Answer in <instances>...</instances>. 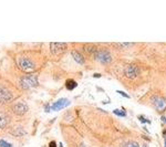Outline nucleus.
I'll list each match as a JSON object with an SVG mask.
<instances>
[{
	"label": "nucleus",
	"mask_w": 166,
	"mask_h": 147,
	"mask_svg": "<svg viewBox=\"0 0 166 147\" xmlns=\"http://www.w3.org/2000/svg\"><path fill=\"white\" fill-rule=\"evenodd\" d=\"M12 134H14V136H22V135H25V132L23 130H12Z\"/></svg>",
	"instance_id": "dca6fc26"
},
{
	"label": "nucleus",
	"mask_w": 166,
	"mask_h": 147,
	"mask_svg": "<svg viewBox=\"0 0 166 147\" xmlns=\"http://www.w3.org/2000/svg\"><path fill=\"white\" fill-rule=\"evenodd\" d=\"M8 124V116L5 113H0V128H3Z\"/></svg>",
	"instance_id": "f8f14e48"
},
{
	"label": "nucleus",
	"mask_w": 166,
	"mask_h": 147,
	"mask_svg": "<svg viewBox=\"0 0 166 147\" xmlns=\"http://www.w3.org/2000/svg\"><path fill=\"white\" fill-rule=\"evenodd\" d=\"M163 135H164V137L166 138V130H163Z\"/></svg>",
	"instance_id": "5701e85b"
},
{
	"label": "nucleus",
	"mask_w": 166,
	"mask_h": 147,
	"mask_svg": "<svg viewBox=\"0 0 166 147\" xmlns=\"http://www.w3.org/2000/svg\"><path fill=\"white\" fill-rule=\"evenodd\" d=\"M121 147H140L137 141H125L123 144L121 145Z\"/></svg>",
	"instance_id": "ddd939ff"
},
{
	"label": "nucleus",
	"mask_w": 166,
	"mask_h": 147,
	"mask_svg": "<svg viewBox=\"0 0 166 147\" xmlns=\"http://www.w3.org/2000/svg\"><path fill=\"white\" fill-rule=\"evenodd\" d=\"M118 94H121V95L123 96V97H125V99H131L129 94L125 93V92H123V91H118Z\"/></svg>",
	"instance_id": "6ab92c4d"
},
{
	"label": "nucleus",
	"mask_w": 166,
	"mask_h": 147,
	"mask_svg": "<svg viewBox=\"0 0 166 147\" xmlns=\"http://www.w3.org/2000/svg\"><path fill=\"white\" fill-rule=\"evenodd\" d=\"M70 103L71 102L68 99H64V97H63V99H59L58 101H56L53 104L51 105V110L52 111H60V110H62V108L69 106Z\"/></svg>",
	"instance_id": "0eeeda50"
},
{
	"label": "nucleus",
	"mask_w": 166,
	"mask_h": 147,
	"mask_svg": "<svg viewBox=\"0 0 166 147\" xmlns=\"http://www.w3.org/2000/svg\"><path fill=\"white\" fill-rule=\"evenodd\" d=\"M152 103L158 112H164L166 110V99L160 96H154L152 99Z\"/></svg>",
	"instance_id": "39448f33"
},
{
	"label": "nucleus",
	"mask_w": 166,
	"mask_h": 147,
	"mask_svg": "<svg viewBox=\"0 0 166 147\" xmlns=\"http://www.w3.org/2000/svg\"><path fill=\"white\" fill-rule=\"evenodd\" d=\"M160 119H162L164 123H166V117H165V116H162V117H160Z\"/></svg>",
	"instance_id": "4be33fe9"
},
{
	"label": "nucleus",
	"mask_w": 166,
	"mask_h": 147,
	"mask_svg": "<svg viewBox=\"0 0 166 147\" xmlns=\"http://www.w3.org/2000/svg\"><path fill=\"white\" fill-rule=\"evenodd\" d=\"M20 84L22 86L23 89H32L34 86H37L38 85V79H37V75H34V74H28V75H25L21 79L20 81Z\"/></svg>",
	"instance_id": "f03ea898"
},
{
	"label": "nucleus",
	"mask_w": 166,
	"mask_h": 147,
	"mask_svg": "<svg viewBox=\"0 0 166 147\" xmlns=\"http://www.w3.org/2000/svg\"><path fill=\"white\" fill-rule=\"evenodd\" d=\"M12 111H14V114H17V115H25L27 113V111H28V106L23 103H17V104H14L11 106Z\"/></svg>",
	"instance_id": "6e6552de"
},
{
	"label": "nucleus",
	"mask_w": 166,
	"mask_h": 147,
	"mask_svg": "<svg viewBox=\"0 0 166 147\" xmlns=\"http://www.w3.org/2000/svg\"><path fill=\"white\" fill-rule=\"evenodd\" d=\"M18 64H19L20 68L22 69L23 71H25V72H32V71L36 69V66H37V62H36L33 59H31V58L29 57H25V55L19 58Z\"/></svg>",
	"instance_id": "f257e3e1"
},
{
	"label": "nucleus",
	"mask_w": 166,
	"mask_h": 147,
	"mask_svg": "<svg viewBox=\"0 0 166 147\" xmlns=\"http://www.w3.org/2000/svg\"><path fill=\"white\" fill-rule=\"evenodd\" d=\"M113 113L115 114V115L121 116V117H125V116H126V111L124 110L123 107H122V108H116V110L113 111Z\"/></svg>",
	"instance_id": "2eb2a0df"
},
{
	"label": "nucleus",
	"mask_w": 166,
	"mask_h": 147,
	"mask_svg": "<svg viewBox=\"0 0 166 147\" xmlns=\"http://www.w3.org/2000/svg\"><path fill=\"white\" fill-rule=\"evenodd\" d=\"M49 147H58L56 146V143L54 141H50V144H49Z\"/></svg>",
	"instance_id": "aec40b11"
},
{
	"label": "nucleus",
	"mask_w": 166,
	"mask_h": 147,
	"mask_svg": "<svg viewBox=\"0 0 166 147\" xmlns=\"http://www.w3.org/2000/svg\"><path fill=\"white\" fill-rule=\"evenodd\" d=\"M164 144H165V147H166V138H165V141H164Z\"/></svg>",
	"instance_id": "b1692460"
},
{
	"label": "nucleus",
	"mask_w": 166,
	"mask_h": 147,
	"mask_svg": "<svg viewBox=\"0 0 166 147\" xmlns=\"http://www.w3.org/2000/svg\"><path fill=\"white\" fill-rule=\"evenodd\" d=\"M14 99L11 91L9 90L6 86H1L0 85V102L1 103H8Z\"/></svg>",
	"instance_id": "20e7f679"
},
{
	"label": "nucleus",
	"mask_w": 166,
	"mask_h": 147,
	"mask_svg": "<svg viewBox=\"0 0 166 147\" xmlns=\"http://www.w3.org/2000/svg\"><path fill=\"white\" fill-rule=\"evenodd\" d=\"M0 147H14L10 143L3 141V139H0Z\"/></svg>",
	"instance_id": "f3484780"
},
{
	"label": "nucleus",
	"mask_w": 166,
	"mask_h": 147,
	"mask_svg": "<svg viewBox=\"0 0 166 147\" xmlns=\"http://www.w3.org/2000/svg\"><path fill=\"white\" fill-rule=\"evenodd\" d=\"M124 74L129 79H135L138 74H140V69L134 64H129L124 70Z\"/></svg>",
	"instance_id": "423d86ee"
},
{
	"label": "nucleus",
	"mask_w": 166,
	"mask_h": 147,
	"mask_svg": "<svg viewBox=\"0 0 166 147\" xmlns=\"http://www.w3.org/2000/svg\"><path fill=\"white\" fill-rule=\"evenodd\" d=\"M94 58L98 62L103 63V64H106V63H110L112 61V57H111V53L109 51H95L94 53Z\"/></svg>",
	"instance_id": "7ed1b4c3"
},
{
	"label": "nucleus",
	"mask_w": 166,
	"mask_h": 147,
	"mask_svg": "<svg viewBox=\"0 0 166 147\" xmlns=\"http://www.w3.org/2000/svg\"><path fill=\"white\" fill-rule=\"evenodd\" d=\"M84 51L87 52V54L95 53V47H93V45H91V44H85L84 45Z\"/></svg>",
	"instance_id": "4468645a"
},
{
	"label": "nucleus",
	"mask_w": 166,
	"mask_h": 147,
	"mask_svg": "<svg viewBox=\"0 0 166 147\" xmlns=\"http://www.w3.org/2000/svg\"><path fill=\"white\" fill-rule=\"evenodd\" d=\"M138 119H140V122H142V124H145V123H147V124H151V121L149 119H146L144 116H138Z\"/></svg>",
	"instance_id": "a211bd4d"
},
{
	"label": "nucleus",
	"mask_w": 166,
	"mask_h": 147,
	"mask_svg": "<svg viewBox=\"0 0 166 147\" xmlns=\"http://www.w3.org/2000/svg\"><path fill=\"white\" fill-rule=\"evenodd\" d=\"M65 49V43H51V50L52 53L59 54L62 53V51Z\"/></svg>",
	"instance_id": "1a4fd4ad"
},
{
	"label": "nucleus",
	"mask_w": 166,
	"mask_h": 147,
	"mask_svg": "<svg viewBox=\"0 0 166 147\" xmlns=\"http://www.w3.org/2000/svg\"><path fill=\"white\" fill-rule=\"evenodd\" d=\"M71 54H72V57H73V59L75 60L76 63H79V64H84V58H83V55H82L80 52L78 51H72L71 52Z\"/></svg>",
	"instance_id": "9d476101"
},
{
	"label": "nucleus",
	"mask_w": 166,
	"mask_h": 147,
	"mask_svg": "<svg viewBox=\"0 0 166 147\" xmlns=\"http://www.w3.org/2000/svg\"><path fill=\"white\" fill-rule=\"evenodd\" d=\"M93 77H101V74H100V73H94V74H93Z\"/></svg>",
	"instance_id": "412c9836"
},
{
	"label": "nucleus",
	"mask_w": 166,
	"mask_h": 147,
	"mask_svg": "<svg viewBox=\"0 0 166 147\" xmlns=\"http://www.w3.org/2000/svg\"><path fill=\"white\" fill-rule=\"evenodd\" d=\"M78 86V83L73 79H68L65 81V89L69 91H73Z\"/></svg>",
	"instance_id": "9b49d317"
}]
</instances>
